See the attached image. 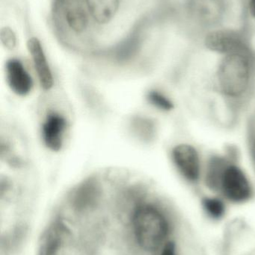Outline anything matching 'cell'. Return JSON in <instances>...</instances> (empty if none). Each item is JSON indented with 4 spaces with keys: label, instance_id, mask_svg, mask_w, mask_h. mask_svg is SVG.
Returning a JSON list of instances; mask_svg holds the SVG:
<instances>
[{
    "label": "cell",
    "instance_id": "6",
    "mask_svg": "<svg viewBox=\"0 0 255 255\" xmlns=\"http://www.w3.org/2000/svg\"><path fill=\"white\" fill-rule=\"evenodd\" d=\"M52 13L61 32L78 36L88 29L91 15L87 0H53Z\"/></svg>",
    "mask_w": 255,
    "mask_h": 255
},
{
    "label": "cell",
    "instance_id": "1",
    "mask_svg": "<svg viewBox=\"0 0 255 255\" xmlns=\"http://www.w3.org/2000/svg\"><path fill=\"white\" fill-rule=\"evenodd\" d=\"M217 57L213 76L216 91L226 101H242L254 84L255 53L253 46Z\"/></svg>",
    "mask_w": 255,
    "mask_h": 255
},
{
    "label": "cell",
    "instance_id": "14",
    "mask_svg": "<svg viewBox=\"0 0 255 255\" xmlns=\"http://www.w3.org/2000/svg\"><path fill=\"white\" fill-rule=\"evenodd\" d=\"M244 24L252 31L255 27V0H244Z\"/></svg>",
    "mask_w": 255,
    "mask_h": 255
},
{
    "label": "cell",
    "instance_id": "12",
    "mask_svg": "<svg viewBox=\"0 0 255 255\" xmlns=\"http://www.w3.org/2000/svg\"><path fill=\"white\" fill-rule=\"evenodd\" d=\"M147 100L151 106L161 112H171L174 109V103L171 99L157 90L150 91L147 94Z\"/></svg>",
    "mask_w": 255,
    "mask_h": 255
},
{
    "label": "cell",
    "instance_id": "15",
    "mask_svg": "<svg viewBox=\"0 0 255 255\" xmlns=\"http://www.w3.org/2000/svg\"><path fill=\"white\" fill-rule=\"evenodd\" d=\"M1 43L7 49H13L16 46V34L10 27H4L0 32Z\"/></svg>",
    "mask_w": 255,
    "mask_h": 255
},
{
    "label": "cell",
    "instance_id": "7",
    "mask_svg": "<svg viewBox=\"0 0 255 255\" xmlns=\"http://www.w3.org/2000/svg\"><path fill=\"white\" fill-rule=\"evenodd\" d=\"M172 163L186 181L196 184L203 178L204 168L199 150L191 144L182 142L172 148Z\"/></svg>",
    "mask_w": 255,
    "mask_h": 255
},
{
    "label": "cell",
    "instance_id": "2",
    "mask_svg": "<svg viewBox=\"0 0 255 255\" xmlns=\"http://www.w3.org/2000/svg\"><path fill=\"white\" fill-rule=\"evenodd\" d=\"M187 18L194 32L244 25V0H187Z\"/></svg>",
    "mask_w": 255,
    "mask_h": 255
},
{
    "label": "cell",
    "instance_id": "8",
    "mask_svg": "<svg viewBox=\"0 0 255 255\" xmlns=\"http://www.w3.org/2000/svg\"><path fill=\"white\" fill-rule=\"evenodd\" d=\"M6 79L10 89L20 97L31 93L33 80L22 63L16 58L8 60L5 65Z\"/></svg>",
    "mask_w": 255,
    "mask_h": 255
},
{
    "label": "cell",
    "instance_id": "11",
    "mask_svg": "<svg viewBox=\"0 0 255 255\" xmlns=\"http://www.w3.org/2000/svg\"><path fill=\"white\" fill-rule=\"evenodd\" d=\"M91 17L99 24L110 22L115 16L120 0H87Z\"/></svg>",
    "mask_w": 255,
    "mask_h": 255
},
{
    "label": "cell",
    "instance_id": "3",
    "mask_svg": "<svg viewBox=\"0 0 255 255\" xmlns=\"http://www.w3.org/2000/svg\"><path fill=\"white\" fill-rule=\"evenodd\" d=\"M207 185L234 203H243L253 196V187L240 165L224 157H213L204 170Z\"/></svg>",
    "mask_w": 255,
    "mask_h": 255
},
{
    "label": "cell",
    "instance_id": "13",
    "mask_svg": "<svg viewBox=\"0 0 255 255\" xmlns=\"http://www.w3.org/2000/svg\"><path fill=\"white\" fill-rule=\"evenodd\" d=\"M203 207L212 218L220 219L226 212V205L223 199L216 196L206 197L203 200Z\"/></svg>",
    "mask_w": 255,
    "mask_h": 255
},
{
    "label": "cell",
    "instance_id": "10",
    "mask_svg": "<svg viewBox=\"0 0 255 255\" xmlns=\"http://www.w3.org/2000/svg\"><path fill=\"white\" fill-rule=\"evenodd\" d=\"M67 128V121L62 115L50 113L42 127V138L45 145L52 151L61 149L64 134Z\"/></svg>",
    "mask_w": 255,
    "mask_h": 255
},
{
    "label": "cell",
    "instance_id": "9",
    "mask_svg": "<svg viewBox=\"0 0 255 255\" xmlns=\"http://www.w3.org/2000/svg\"><path fill=\"white\" fill-rule=\"evenodd\" d=\"M27 47L40 86L44 91H49L53 86V76L40 40L36 37H31L27 42Z\"/></svg>",
    "mask_w": 255,
    "mask_h": 255
},
{
    "label": "cell",
    "instance_id": "16",
    "mask_svg": "<svg viewBox=\"0 0 255 255\" xmlns=\"http://www.w3.org/2000/svg\"><path fill=\"white\" fill-rule=\"evenodd\" d=\"M160 255H177L175 246L172 243H168L163 247Z\"/></svg>",
    "mask_w": 255,
    "mask_h": 255
},
{
    "label": "cell",
    "instance_id": "4",
    "mask_svg": "<svg viewBox=\"0 0 255 255\" xmlns=\"http://www.w3.org/2000/svg\"><path fill=\"white\" fill-rule=\"evenodd\" d=\"M133 226L138 244L148 251L160 248L169 232L166 217L158 208L152 205H142L136 210Z\"/></svg>",
    "mask_w": 255,
    "mask_h": 255
},
{
    "label": "cell",
    "instance_id": "5",
    "mask_svg": "<svg viewBox=\"0 0 255 255\" xmlns=\"http://www.w3.org/2000/svg\"><path fill=\"white\" fill-rule=\"evenodd\" d=\"M250 33L245 25H228L210 30L200 37L207 52L220 56L252 46Z\"/></svg>",
    "mask_w": 255,
    "mask_h": 255
}]
</instances>
